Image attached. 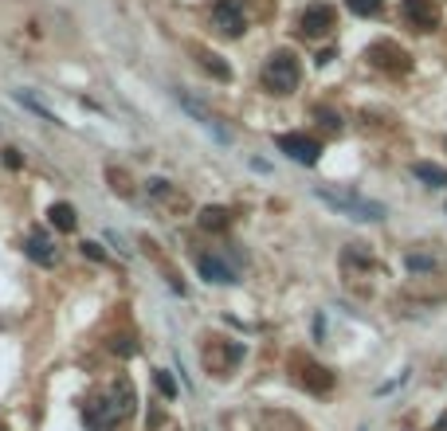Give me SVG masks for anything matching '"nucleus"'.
<instances>
[{
    "instance_id": "obj_1",
    "label": "nucleus",
    "mask_w": 447,
    "mask_h": 431,
    "mask_svg": "<svg viewBox=\"0 0 447 431\" xmlns=\"http://www.w3.org/2000/svg\"><path fill=\"white\" fill-rule=\"evenodd\" d=\"M318 200L329 204V208L338 212V216H349V220H357V224H377V220H385V216H388L385 204L365 200V196L346 192V188H326V185H322V188H318Z\"/></svg>"
},
{
    "instance_id": "obj_2",
    "label": "nucleus",
    "mask_w": 447,
    "mask_h": 431,
    "mask_svg": "<svg viewBox=\"0 0 447 431\" xmlns=\"http://www.w3.org/2000/svg\"><path fill=\"white\" fill-rule=\"evenodd\" d=\"M298 59L290 55V51H271L267 63H263V86H267L271 94H290L298 91Z\"/></svg>"
},
{
    "instance_id": "obj_3",
    "label": "nucleus",
    "mask_w": 447,
    "mask_h": 431,
    "mask_svg": "<svg viewBox=\"0 0 447 431\" xmlns=\"http://www.w3.org/2000/svg\"><path fill=\"white\" fill-rule=\"evenodd\" d=\"M275 145L287 153L290 161H298V165H314V161H318V153H322V145L314 142V137H306V134H278Z\"/></svg>"
},
{
    "instance_id": "obj_4",
    "label": "nucleus",
    "mask_w": 447,
    "mask_h": 431,
    "mask_svg": "<svg viewBox=\"0 0 447 431\" xmlns=\"http://www.w3.org/2000/svg\"><path fill=\"white\" fill-rule=\"evenodd\" d=\"M83 420H86V427H91V431H114L122 420H126V415L118 412V404H114V400H94V404H86Z\"/></svg>"
},
{
    "instance_id": "obj_5",
    "label": "nucleus",
    "mask_w": 447,
    "mask_h": 431,
    "mask_svg": "<svg viewBox=\"0 0 447 431\" xmlns=\"http://www.w3.org/2000/svg\"><path fill=\"white\" fill-rule=\"evenodd\" d=\"M212 24H216L224 35H244V28H247L244 4H239V0H220L216 8H212Z\"/></svg>"
},
{
    "instance_id": "obj_6",
    "label": "nucleus",
    "mask_w": 447,
    "mask_h": 431,
    "mask_svg": "<svg viewBox=\"0 0 447 431\" xmlns=\"http://www.w3.org/2000/svg\"><path fill=\"white\" fill-rule=\"evenodd\" d=\"M329 28H334V8L329 4H310V8L298 16V32L310 35V40H318V35H326Z\"/></svg>"
},
{
    "instance_id": "obj_7",
    "label": "nucleus",
    "mask_w": 447,
    "mask_h": 431,
    "mask_svg": "<svg viewBox=\"0 0 447 431\" xmlns=\"http://www.w3.org/2000/svg\"><path fill=\"white\" fill-rule=\"evenodd\" d=\"M196 267H200V279H204V282H220V287H232V282L239 279L236 267H232V263H224L220 255H200V259H196Z\"/></svg>"
},
{
    "instance_id": "obj_8",
    "label": "nucleus",
    "mask_w": 447,
    "mask_h": 431,
    "mask_svg": "<svg viewBox=\"0 0 447 431\" xmlns=\"http://www.w3.org/2000/svg\"><path fill=\"white\" fill-rule=\"evenodd\" d=\"M24 255H28L32 263H40V267H51V263H55V255H60V247L51 243L47 231H28V239H24Z\"/></svg>"
},
{
    "instance_id": "obj_9",
    "label": "nucleus",
    "mask_w": 447,
    "mask_h": 431,
    "mask_svg": "<svg viewBox=\"0 0 447 431\" xmlns=\"http://www.w3.org/2000/svg\"><path fill=\"white\" fill-rule=\"evenodd\" d=\"M369 59L380 63V67L404 71V67H408V51L397 47V43H373V47H369Z\"/></svg>"
},
{
    "instance_id": "obj_10",
    "label": "nucleus",
    "mask_w": 447,
    "mask_h": 431,
    "mask_svg": "<svg viewBox=\"0 0 447 431\" xmlns=\"http://www.w3.org/2000/svg\"><path fill=\"white\" fill-rule=\"evenodd\" d=\"M404 16L412 20L420 32H431V28H436V8H431L428 0H404Z\"/></svg>"
},
{
    "instance_id": "obj_11",
    "label": "nucleus",
    "mask_w": 447,
    "mask_h": 431,
    "mask_svg": "<svg viewBox=\"0 0 447 431\" xmlns=\"http://www.w3.org/2000/svg\"><path fill=\"white\" fill-rule=\"evenodd\" d=\"M412 177L424 180L428 188H447V169H439V165H431V161H416Z\"/></svg>"
},
{
    "instance_id": "obj_12",
    "label": "nucleus",
    "mask_w": 447,
    "mask_h": 431,
    "mask_svg": "<svg viewBox=\"0 0 447 431\" xmlns=\"http://www.w3.org/2000/svg\"><path fill=\"white\" fill-rule=\"evenodd\" d=\"M47 220H51V228H60V231H75V208H71L67 200H60V204H51L47 208Z\"/></svg>"
},
{
    "instance_id": "obj_13",
    "label": "nucleus",
    "mask_w": 447,
    "mask_h": 431,
    "mask_svg": "<svg viewBox=\"0 0 447 431\" xmlns=\"http://www.w3.org/2000/svg\"><path fill=\"white\" fill-rule=\"evenodd\" d=\"M302 384L306 389H314V392H329L334 389V377H329L326 369H318V364H306L302 369Z\"/></svg>"
},
{
    "instance_id": "obj_14",
    "label": "nucleus",
    "mask_w": 447,
    "mask_h": 431,
    "mask_svg": "<svg viewBox=\"0 0 447 431\" xmlns=\"http://www.w3.org/2000/svg\"><path fill=\"white\" fill-rule=\"evenodd\" d=\"M110 400L118 404V412H122V415H130V412H134V404H137V400H134V384H130L126 377H122V381L114 384V396H110Z\"/></svg>"
},
{
    "instance_id": "obj_15",
    "label": "nucleus",
    "mask_w": 447,
    "mask_h": 431,
    "mask_svg": "<svg viewBox=\"0 0 447 431\" xmlns=\"http://www.w3.org/2000/svg\"><path fill=\"white\" fill-rule=\"evenodd\" d=\"M200 228L204 231H224L228 228V212L224 208H200Z\"/></svg>"
},
{
    "instance_id": "obj_16",
    "label": "nucleus",
    "mask_w": 447,
    "mask_h": 431,
    "mask_svg": "<svg viewBox=\"0 0 447 431\" xmlns=\"http://www.w3.org/2000/svg\"><path fill=\"white\" fill-rule=\"evenodd\" d=\"M16 98H20V102H24V106H28V110H32V114H40V118H43V122H60V118H55V114H51V110H47V106H43V102H35V98H32V94H28V91H20V94H16Z\"/></svg>"
},
{
    "instance_id": "obj_17",
    "label": "nucleus",
    "mask_w": 447,
    "mask_h": 431,
    "mask_svg": "<svg viewBox=\"0 0 447 431\" xmlns=\"http://www.w3.org/2000/svg\"><path fill=\"white\" fill-rule=\"evenodd\" d=\"M153 384H157V392H161L165 400H173V396H177V381H173L169 372H153Z\"/></svg>"
},
{
    "instance_id": "obj_18",
    "label": "nucleus",
    "mask_w": 447,
    "mask_h": 431,
    "mask_svg": "<svg viewBox=\"0 0 447 431\" xmlns=\"http://www.w3.org/2000/svg\"><path fill=\"white\" fill-rule=\"evenodd\" d=\"M200 63H204V67H208V71H212V75H216V79H232L228 63H220V55H208V51H204V55H200Z\"/></svg>"
},
{
    "instance_id": "obj_19",
    "label": "nucleus",
    "mask_w": 447,
    "mask_h": 431,
    "mask_svg": "<svg viewBox=\"0 0 447 431\" xmlns=\"http://www.w3.org/2000/svg\"><path fill=\"white\" fill-rule=\"evenodd\" d=\"M349 12H357V16H377L380 12V0H346Z\"/></svg>"
},
{
    "instance_id": "obj_20",
    "label": "nucleus",
    "mask_w": 447,
    "mask_h": 431,
    "mask_svg": "<svg viewBox=\"0 0 447 431\" xmlns=\"http://www.w3.org/2000/svg\"><path fill=\"white\" fill-rule=\"evenodd\" d=\"M83 255H91V259H106V255H102V247H98V243H83Z\"/></svg>"
},
{
    "instance_id": "obj_21",
    "label": "nucleus",
    "mask_w": 447,
    "mask_h": 431,
    "mask_svg": "<svg viewBox=\"0 0 447 431\" xmlns=\"http://www.w3.org/2000/svg\"><path fill=\"white\" fill-rule=\"evenodd\" d=\"M4 165H9V169H16V165H20V157H16L12 149H4Z\"/></svg>"
},
{
    "instance_id": "obj_22",
    "label": "nucleus",
    "mask_w": 447,
    "mask_h": 431,
    "mask_svg": "<svg viewBox=\"0 0 447 431\" xmlns=\"http://www.w3.org/2000/svg\"><path fill=\"white\" fill-rule=\"evenodd\" d=\"M361 431H369V427H361Z\"/></svg>"
}]
</instances>
